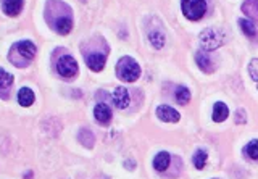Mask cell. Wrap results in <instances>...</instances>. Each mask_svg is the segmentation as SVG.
Returning a JSON list of instances; mask_svg holds the SVG:
<instances>
[{
    "instance_id": "1",
    "label": "cell",
    "mask_w": 258,
    "mask_h": 179,
    "mask_svg": "<svg viewBox=\"0 0 258 179\" xmlns=\"http://www.w3.org/2000/svg\"><path fill=\"white\" fill-rule=\"evenodd\" d=\"M47 13H60L57 15V18L52 19L50 24L52 28L62 36H67V34L71 33L73 29V19H71V8L68 7L67 3L60 2V0H50L47 3Z\"/></svg>"
},
{
    "instance_id": "2",
    "label": "cell",
    "mask_w": 258,
    "mask_h": 179,
    "mask_svg": "<svg viewBox=\"0 0 258 179\" xmlns=\"http://www.w3.org/2000/svg\"><path fill=\"white\" fill-rule=\"evenodd\" d=\"M36 53H37V49L31 41H19L12 47L8 60L15 66L23 68V66H28L33 62Z\"/></svg>"
},
{
    "instance_id": "3",
    "label": "cell",
    "mask_w": 258,
    "mask_h": 179,
    "mask_svg": "<svg viewBox=\"0 0 258 179\" xmlns=\"http://www.w3.org/2000/svg\"><path fill=\"white\" fill-rule=\"evenodd\" d=\"M116 74L121 81L124 82H134L138 81L140 76V66L136 60L131 57H123L120 58L118 65H116Z\"/></svg>"
},
{
    "instance_id": "4",
    "label": "cell",
    "mask_w": 258,
    "mask_h": 179,
    "mask_svg": "<svg viewBox=\"0 0 258 179\" xmlns=\"http://www.w3.org/2000/svg\"><path fill=\"white\" fill-rule=\"evenodd\" d=\"M181 10L184 16L190 21H199L206 13V2L205 0H183L181 2Z\"/></svg>"
},
{
    "instance_id": "5",
    "label": "cell",
    "mask_w": 258,
    "mask_h": 179,
    "mask_svg": "<svg viewBox=\"0 0 258 179\" xmlns=\"http://www.w3.org/2000/svg\"><path fill=\"white\" fill-rule=\"evenodd\" d=\"M224 42V36L220 29L216 28H206L200 33V46L205 49V50H215L223 46Z\"/></svg>"
},
{
    "instance_id": "6",
    "label": "cell",
    "mask_w": 258,
    "mask_h": 179,
    "mask_svg": "<svg viewBox=\"0 0 258 179\" xmlns=\"http://www.w3.org/2000/svg\"><path fill=\"white\" fill-rule=\"evenodd\" d=\"M57 71L62 78L68 79V81H71V79L76 78V74H78L79 68H78V63H76V60L71 55H63L62 58L58 60L57 63Z\"/></svg>"
},
{
    "instance_id": "7",
    "label": "cell",
    "mask_w": 258,
    "mask_h": 179,
    "mask_svg": "<svg viewBox=\"0 0 258 179\" xmlns=\"http://www.w3.org/2000/svg\"><path fill=\"white\" fill-rule=\"evenodd\" d=\"M105 62H107V55H105V53L94 52V53H90V55H86V63H87V66L95 73L102 71L105 66Z\"/></svg>"
},
{
    "instance_id": "8",
    "label": "cell",
    "mask_w": 258,
    "mask_h": 179,
    "mask_svg": "<svg viewBox=\"0 0 258 179\" xmlns=\"http://www.w3.org/2000/svg\"><path fill=\"white\" fill-rule=\"evenodd\" d=\"M156 116L165 123H178L181 119L179 112H176L174 108H171L168 105H161L156 108Z\"/></svg>"
},
{
    "instance_id": "9",
    "label": "cell",
    "mask_w": 258,
    "mask_h": 179,
    "mask_svg": "<svg viewBox=\"0 0 258 179\" xmlns=\"http://www.w3.org/2000/svg\"><path fill=\"white\" fill-rule=\"evenodd\" d=\"M13 86V76L0 68V98L7 100L10 97V89Z\"/></svg>"
},
{
    "instance_id": "10",
    "label": "cell",
    "mask_w": 258,
    "mask_h": 179,
    "mask_svg": "<svg viewBox=\"0 0 258 179\" xmlns=\"http://www.w3.org/2000/svg\"><path fill=\"white\" fill-rule=\"evenodd\" d=\"M24 0H2V10L7 16H18L23 10Z\"/></svg>"
},
{
    "instance_id": "11",
    "label": "cell",
    "mask_w": 258,
    "mask_h": 179,
    "mask_svg": "<svg viewBox=\"0 0 258 179\" xmlns=\"http://www.w3.org/2000/svg\"><path fill=\"white\" fill-rule=\"evenodd\" d=\"M195 60H197V65H199V68L204 73H213L215 71V63H213V60L210 58L208 53H205L204 50L197 52L195 53Z\"/></svg>"
},
{
    "instance_id": "12",
    "label": "cell",
    "mask_w": 258,
    "mask_h": 179,
    "mask_svg": "<svg viewBox=\"0 0 258 179\" xmlns=\"http://www.w3.org/2000/svg\"><path fill=\"white\" fill-rule=\"evenodd\" d=\"M113 102H115L116 107L121 108V110L128 107L129 102H131L128 89H126V87H116L115 92H113Z\"/></svg>"
},
{
    "instance_id": "13",
    "label": "cell",
    "mask_w": 258,
    "mask_h": 179,
    "mask_svg": "<svg viewBox=\"0 0 258 179\" xmlns=\"http://www.w3.org/2000/svg\"><path fill=\"white\" fill-rule=\"evenodd\" d=\"M94 116L100 124H108L111 121V110L105 103H97L94 108Z\"/></svg>"
},
{
    "instance_id": "14",
    "label": "cell",
    "mask_w": 258,
    "mask_h": 179,
    "mask_svg": "<svg viewBox=\"0 0 258 179\" xmlns=\"http://www.w3.org/2000/svg\"><path fill=\"white\" fill-rule=\"evenodd\" d=\"M171 157L168 152H160L158 155L154 158V168L156 171H165L170 166Z\"/></svg>"
},
{
    "instance_id": "15",
    "label": "cell",
    "mask_w": 258,
    "mask_h": 179,
    "mask_svg": "<svg viewBox=\"0 0 258 179\" xmlns=\"http://www.w3.org/2000/svg\"><path fill=\"white\" fill-rule=\"evenodd\" d=\"M34 92L29 87H23L21 91L18 92V102L21 107H31L34 103Z\"/></svg>"
},
{
    "instance_id": "16",
    "label": "cell",
    "mask_w": 258,
    "mask_h": 179,
    "mask_svg": "<svg viewBox=\"0 0 258 179\" xmlns=\"http://www.w3.org/2000/svg\"><path fill=\"white\" fill-rule=\"evenodd\" d=\"M242 12L249 18L258 21V0H245V2L242 3Z\"/></svg>"
},
{
    "instance_id": "17",
    "label": "cell",
    "mask_w": 258,
    "mask_h": 179,
    "mask_svg": "<svg viewBox=\"0 0 258 179\" xmlns=\"http://www.w3.org/2000/svg\"><path fill=\"white\" fill-rule=\"evenodd\" d=\"M227 115H229V110H227L226 103L216 102L215 107H213V121H216V123L224 121V119L227 118Z\"/></svg>"
},
{
    "instance_id": "18",
    "label": "cell",
    "mask_w": 258,
    "mask_h": 179,
    "mask_svg": "<svg viewBox=\"0 0 258 179\" xmlns=\"http://www.w3.org/2000/svg\"><path fill=\"white\" fill-rule=\"evenodd\" d=\"M78 139H79V142L83 144L84 147H87V148L94 147L95 137H94V134L89 131V129H81L79 134H78Z\"/></svg>"
},
{
    "instance_id": "19",
    "label": "cell",
    "mask_w": 258,
    "mask_h": 179,
    "mask_svg": "<svg viewBox=\"0 0 258 179\" xmlns=\"http://www.w3.org/2000/svg\"><path fill=\"white\" fill-rule=\"evenodd\" d=\"M149 39H150V42H152V46H154V49H156V50H160V49H163L165 46V34L161 33V31H152L149 34Z\"/></svg>"
},
{
    "instance_id": "20",
    "label": "cell",
    "mask_w": 258,
    "mask_h": 179,
    "mask_svg": "<svg viewBox=\"0 0 258 179\" xmlns=\"http://www.w3.org/2000/svg\"><path fill=\"white\" fill-rule=\"evenodd\" d=\"M206 160H208V155H206L205 150H197L194 153V158H192L194 166L197 168V170H204L205 165H206Z\"/></svg>"
},
{
    "instance_id": "21",
    "label": "cell",
    "mask_w": 258,
    "mask_h": 179,
    "mask_svg": "<svg viewBox=\"0 0 258 179\" xmlns=\"http://www.w3.org/2000/svg\"><path fill=\"white\" fill-rule=\"evenodd\" d=\"M239 24H241V29L244 31L245 36H249V37H257L258 36L255 24L252 21H249V19H239Z\"/></svg>"
},
{
    "instance_id": "22",
    "label": "cell",
    "mask_w": 258,
    "mask_h": 179,
    "mask_svg": "<svg viewBox=\"0 0 258 179\" xmlns=\"http://www.w3.org/2000/svg\"><path fill=\"white\" fill-rule=\"evenodd\" d=\"M176 100H178V103H181V105H186V103L190 102V92L187 87H178V91H176Z\"/></svg>"
},
{
    "instance_id": "23",
    "label": "cell",
    "mask_w": 258,
    "mask_h": 179,
    "mask_svg": "<svg viewBox=\"0 0 258 179\" xmlns=\"http://www.w3.org/2000/svg\"><path fill=\"white\" fill-rule=\"evenodd\" d=\"M245 153L249 155L250 158H254V160H258V141H252L245 146Z\"/></svg>"
},
{
    "instance_id": "24",
    "label": "cell",
    "mask_w": 258,
    "mask_h": 179,
    "mask_svg": "<svg viewBox=\"0 0 258 179\" xmlns=\"http://www.w3.org/2000/svg\"><path fill=\"white\" fill-rule=\"evenodd\" d=\"M249 74H250V78L258 84V58H254L249 63Z\"/></svg>"
},
{
    "instance_id": "25",
    "label": "cell",
    "mask_w": 258,
    "mask_h": 179,
    "mask_svg": "<svg viewBox=\"0 0 258 179\" xmlns=\"http://www.w3.org/2000/svg\"><path fill=\"white\" fill-rule=\"evenodd\" d=\"M83 2H86V0H83Z\"/></svg>"
}]
</instances>
